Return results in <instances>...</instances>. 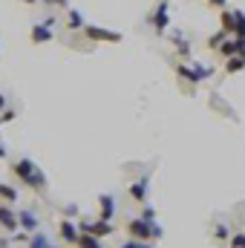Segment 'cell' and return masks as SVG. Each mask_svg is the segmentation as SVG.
<instances>
[{
    "label": "cell",
    "mask_w": 245,
    "mask_h": 248,
    "mask_svg": "<svg viewBox=\"0 0 245 248\" xmlns=\"http://www.w3.org/2000/svg\"><path fill=\"white\" fill-rule=\"evenodd\" d=\"M130 199H136V202H144L147 199V176L130 185Z\"/></svg>",
    "instance_id": "cell-9"
},
{
    "label": "cell",
    "mask_w": 245,
    "mask_h": 248,
    "mask_svg": "<svg viewBox=\"0 0 245 248\" xmlns=\"http://www.w3.org/2000/svg\"><path fill=\"white\" fill-rule=\"evenodd\" d=\"M214 240L228 246V243H231V234H228V228H225V225H216V228H214Z\"/></svg>",
    "instance_id": "cell-20"
},
{
    "label": "cell",
    "mask_w": 245,
    "mask_h": 248,
    "mask_svg": "<svg viewBox=\"0 0 245 248\" xmlns=\"http://www.w3.org/2000/svg\"><path fill=\"white\" fill-rule=\"evenodd\" d=\"M141 219H147L150 225H156V211H153V208H144V214H141Z\"/></svg>",
    "instance_id": "cell-24"
},
{
    "label": "cell",
    "mask_w": 245,
    "mask_h": 248,
    "mask_svg": "<svg viewBox=\"0 0 245 248\" xmlns=\"http://www.w3.org/2000/svg\"><path fill=\"white\" fill-rule=\"evenodd\" d=\"M176 72H179L182 78H187V81H193V84L199 81V75H196V69H193V66H184V63H179V66H176Z\"/></svg>",
    "instance_id": "cell-19"
},
{
    "label": "cell",
    "mask_w": 245,
    "mask_h": 248,
    "mask_svg": "<svg viewBox=\"0 0 245 248\" xmlns=\"http://www.w3.org/2000/svg\"><path fill=\"white\" fill-rule=\"evenodd\" d=\"M66 26H69V29H81V26H84V17H81V12L69 9V15H66Z\"/></svg>",
    "instance_id": "cell-17"
},
{
    "label": "cell",
    "mask_w": 245,
    "mask_h": 248,
    "mask_svg": "<svg viewBox=\"0 0 245 248\" xmlns=\"http://www.w3.org/2000/svg\"><path fill=\"white\" fill-rule=\"evenodd\" d=\"M245 66V58L243 55H234V58H225V72H240Z\"/></svg>",
    "instance_id": "cell-16"
},
{
    "label": "cell",
    "mask_w": 245,
    "mask_h": 248,
    "mask_svg": "<svg viewBox=\"0 0 245 248\" xmlns=\"http://www.w3.org/2000/svg\"><path fill=\"white\" fill-rule=\"evenodd\" d=\"M168 3H162V6H156V12H153V23H156V29H165L168 26V20H170V15H168Z\"/></svg>",
    "instance_id": "cell-10"
},
{
    "label": "cell",
    "mask_w": 245,
    "mask_h": 248,
    "mask_svg": "<svg viewBox=\"0 0 245 248\" xmlns=\"http://www.w3.org/2000/svg\"><path fill=\"white\" fill-rule=\"evenodd\" d=\"M98 205H101V214H98V219H107V222H113V214H116V199H113L110 193H101V196H98Z\"/></svg>",
    "instance_id": "cell-6"
},
{
    "label": "cell",
    "mask_w": 245,
    "mask_h": 248,
    "mask_svg": "<svg viewBox=\"0 0 245 248\" xmlns=\"http://www.w3.org/2000/svg\"><path fill=\"white\" fill-rule=\"evenodd\" d=\"M23 3H38V0H23Z\"/></svg>",
    "instance_id": "cell-28"
},
{
    "label": "cell",
    "mask_w": 245,
    "mask_h": 248,
    "mask_svg": "<svg viewBox=\"0 0 245 248\" xmlns=\"http://www.w3.org/2000/svg\"><path fill=\"white\" fill-rule=\"evenodd\" d=\"M58 231H61V240H63V243H69V246H78V240H81V228H78L75 222H69V219H61Z\"/></svg>",
    "instance_id": "cell-5"
},
{
    "label": "cell",
    "mask_w": 245,
    "mask_h": 248,
    "mask_svg": "<svg viewBox=\"0 0 245 248\" xmlns=\"http://www.w3.org/2000/svg\"><path fill=\"white\" fill-rule=\"evenodd\" d=\"M237 15V29H234V35H237V41L245 46V12H234Z\"/></svg>",
    "instance_id": "cell-15"
},
{
    "label": "cell",
    "mask_w": 245,
    "mask_h": 248,
    "mask_svg": "<svg viewBox=\"0 0 245 248\" xmlns=\"http://www.w3.org/2000/svg\"><path fill=\"white\" fill-rule=\"evenodd\" d=\"M0 159H6V147H0Z\"/></svg>",
    "instance_id": "cell-27"
},
{
    "label": "cell",
    "mask_w": 245,
    "mask_h": 248,
    "mask_svg": "<svg viewBox=\"0 0 245 248\" xmlns=\"http://www.w3.org/2000/svg\"><path fill=\"white\" fill-rule=\"evenodd\" d=\"M0 199H3V202H15V199H17V190L12 185H3V182H0Z\"/></svg>",
    "instance_id": "cell-18"
},
{
    "label": "cell",
    "mask_w": 245,
    "mask_h": 248,
    "mask_svg": "<svg viewBox=\"0 0 245 248\" xmlns=\"http://www.w3.org/2000/svg\"><path fill=\"white\" fill-rule=\"evenodd\" d=\"M228 248H245V234H237V237H231Z\"/></svg>",
    "instance_id": "cell-22"
},
{
    "label": "cell",
    "mask_w": 245,
    "mask_h": 248,
    "mask_svg": "<svg viewBox=\"0 0 245 248\" xmlns=\"http://www.w3.org/2000/svg\"><path fill=\"white\" fill-rule=\"evenodd\" d=\"M17 222H20L23 231H35V228H38V217H35L32 211H20V214H17Z\"/></svg>",
    "instance_id": "cell-11"
},
{
    "label": "cell",
    "mask_w": 245,
    "mask_h": 248,
    "mask_svg": "<svg viewBox=\"0 0 245 248\" xmlns=\"http://www.w3.org/2000/svg\"><path fill=\"white\" fill-rule=\"evenodd\" d=\"M219 17H222V29H225L228 35H234V29H237V15H234L231 9H222Z\"/></svg>",
    "instance_id": "cell-13"
},
{
    "label": "cell",
    "mask_w": 245,
    "mask_h": 248,
    "mask_svg": "<svg viewBox=\"0 0 245 248\" xmlns=\"http://www.w3.org/2000/svg\"><path fill=\"white\" fill-rule=\"evenodd\" d=\"M12 173H15L26 187H32V190H44V187H46V176L38 170V165H35L32 159H17V162L12 165Z\"/></svg>",
    "instance_id": "cell-1"
},
{
    "label": "cell",
    "mask_w": 245,
    "mask_h": 248,
    "mask_svg": "<svg viewBox=\"0 0 245 248\" xmlns=\"http://www.w3.org/2000/svg\"><path fill=\"white\" fill-rule=\"evenodd\" d=\"M78 228H81V234H92V237H110L113 234V222H107V219H81L78 222Z\"/></svg>",
    "instance_id": "cell-3"
},
{
    "label": "cell",
    "mask_w": 245,
    "mask_h": 248,
    "mask_svg": "<svg viewBox=\"0 0 245 248\" xmlns=\"http://www.w3.org/2000/svg\"><path fill=\"white\" fill-rule=\"evenodd\" d=\"M46 41H52L49 23H35L32 26V44H46Z\"/></svg>",
    "instance_id": "cell-8"
},
{
    "label": "cell",
    "mask_w": 245,
    "mask_h": 248,
    "mask_svg": "<svg viewBox=\"0 0 245 248\" xmlns=\"http://www.w3.org/2000/svg\"><path fill=\"white\" fill-rule=\"evenodd\" d=\"M3 107H6V98H3V95H0V110H3Z\"/></svg>",
    "instance_id": "cell-26"
},
{
    "label": "cell",
    "mask_w": 245,
    "mask_h": 248,
    "mask_svg": "<svg viewBox=\"0 0 245 248\" xmlns=\"http://www.w3.org/2000/svg\"><path fill=\"white\" fill-rule=\"evenodd\" d=\"M243 49L245 46L240 44V41H225V44L219 46V55H222V58H234V55H240Z\"/></svg>",
    "instance_id": "cell-12"
},
{
    "label": "cell",
    "mask_w": 245,
    "mask_h": 248,
    "mask_svg": "<svg viewBox=\"0 0 245 248\" xmlns=\"http://www.w3.org/2000/svg\"><path fill=\"white\" fill-rule=\"evenodd\" d=\"M0 225H3L6 231H17V228H20L17 214H15V211H9L6 205H0Z\"/></svg>",
    "instance_id": "cell-7"
},
{
    "label": "cell",
    "mask_w": 245,
    "mask_h": 248,
    "mask_svg": "<svg viewBox=\"0 0 245 248\" xmlns=\"http://www.w3.org/2000/svg\"><path fill=\"white\" fill-rule=\"evenodd\" d=\"M84 35L90 38V41H113V44H119L122 41V32H110V29H101V26H84Z\"/></svg>",
    "instance_id": "cell-4"
},
{
    "label": "cell",
    "mask_w": 245,
    "mask_h": 248,
    "mask_svg": "<svg viewBox=\"0 0 245 248\" xmlns=\"http://www.w3.org/2000/svg\"><path fill=\"white\" fill-rule=\"evenodd\" d=\"M29 248H52V246H49V240H46L44 234H32V240H29Z\"/></svg>",
    "instance_id": "cell-21"
},
{
    "label": "cell",
    "mask_w": 245,
    "mask_h": 248,
    "mask_svg": "<svg viewBox=\"0 0 245 248\" xmlns=\"http://www.w3.org/2000/svg\"><path fill=\"white\" fill-rule=\"evenodd\" d=\"M78 248H104V243H101L98 237H92V234H81Z\"/></svg>",
    "instance_id": "cell-14"
},
{
    "label": "cell",
    "mask_w": 245,
    "mask_h": 248,
    "mask_svg": "<svg viewBox=\"0 0 245 248\" xmlns=\"http://www.w3.org/2000/svg\"><path fill=\"white\" fill-rule=\"evenodd\" d=\"M122 248H153L150 243H141V240H130V243H124Z\"/></svg>",
    "instance_id": "cell-23"
},
{
    "label": "cell",
    "mask_w": 245,
    "mask_h": 248,
    "mask_svg": "<svg viewBox=\"0 0 245 248\" xmlns=\"http://www.w3.org/2000/svg\"><path fill=\"white\" fill-rule=\"evenodd\" d=\"M127 234H130L133 240L150 243L153 237H162V228H159V225H150V222H147V219H141V217H136V219H130V222H127Z\"/></svg>",
    "instance_id": "cell-2"
},
{
    "label": "cell",
    "mask_w": 245,
    "mask_h": 248,
    "mask_svg": "<svg viewBox=\"0 0 245 248\" xmlns=\"http://www.w3.org/2000/svg\"><path fill=\"white\" fill-rule=\"evenodd\" d=\"M46 3H55V6H61V9H63V6H66L69 0H46Z\"/></svg>",
    "instance_id": "cell-25"
}]
</instances>
